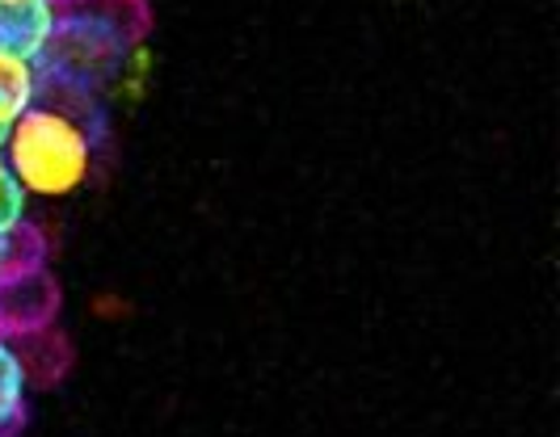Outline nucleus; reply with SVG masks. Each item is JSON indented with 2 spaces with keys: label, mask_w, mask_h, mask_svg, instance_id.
Instances as JSON below:
<instances>
[{
  "label": "nucleus",
  "mask_w": 560,
  "mask_h": 437,
  "mask_svg": "<svg viewBox=\"0 0 560 437\" xmlns=\"http://www.w3.org/2000/svg\"><path fill=\"white\" fill-rule=\"evenodd\" d=\"M56 22L59 17L51 0H0V47L38 63L43 47L51 43Z\"/></svg>",
  "instance_id": "nucleus-2"
},
{
  "label": "nucleus",
  "mask_w": 560,
  "mask_h": 437,
  "mask_svg": "<svg viewBox=\"0 0 560 437\" xmlns=\"http://www.w3.org/2000/svg\"><path fill=\"white\" fill-rule=\"evenodd\" d=\"M26 375L13 341H0V437H13L26 421Z\"/></svg>",
  "instance_id": "nucleus-4"
},
{
  "label": "nucleus",
  "mask_w": 560,
  "mask_h": 437,
  "mask_svg": "<svg viewBox=\"0 0 560 437\" xmlns=\"http://www.w3.org/2000/svg\"><path fill=\"white\" fill-rule=\"evenodd\" d=\"M4 168L22 198L34 202H63L81 193L93 177V131L81 114L34 102L0 131Z\"/></svg>",
  "instance_id": "nucleus-1"
},
{
  "label": "nucleus",
  "mask_w": 560,
  "mask_h": 437,
  "mask_svg": "<svg viewBox=\"0 0 560 437\" xmlns=\"http://www.w3.org/2000/svg\"><path fill=\"white\" fill-rule=\"evenodd\" d=\"M22 215H26V198L13 186L9 168H4V152H0V232H9Z\"/></svg>",
  "instance_id": "nucleus-5"
},
{
  "label": "nucleus",
  "mask_w": 560,
  "mask_h": 437,
  "mask_svg": "<svg viewBox=\"0 0 560 437\" xmlns=\"http://www.w3.org/2000/svg\"><path fill=\"white\" fill-rule=\"evenodd\" d=\"M0 252H4V232H0Z\"/></svg>",
  "instance_id": "nucleus-6"
},
{
  "label": "nucleus",
  "mask_w": 560,
  "mask_h": 437,
  "mask_svg": "<svg viewBox=\"0 0 560 437\" xmlns=\"http://www.w3.org/2000/svg\"><path fill=\"white\" fill-rule=\"evenodd\" d=\"M38 102V63L0 47V131Z\"/></svg>",
  "instance_id": "nucleus-3"
}]
</instances>
